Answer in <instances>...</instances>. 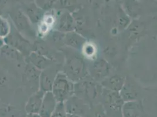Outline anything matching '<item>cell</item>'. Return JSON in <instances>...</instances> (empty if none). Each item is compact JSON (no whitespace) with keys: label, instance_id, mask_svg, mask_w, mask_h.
I'll use <instances>...</instances> for the list:
<instances>
[{"label":"cell","instance_id":"obj_14","mask_svg":"<svg viewBox=\"0 0 157 117\" xmlns=\"http://www.w3.org/2000/svg\"><path fill=\"white\" fill-rule=\"evenodd\" d=\"M65 43L76 49H80L85 44L86 40L78 33L71 32L67 33L66 36Z\"/></svg>","mask_w":157,"mask_h":117},{"label":"cell","instance_id":"obj_8","mask_svg":"<svg viewBox=\"0 0 157 117\" xmlns=\"http://www.w3.org/2000/svg\"><path fill=\"white\" fill-rule=\"evenodd\" d=\"M44 94L45 92L40 90L30 97L25 107L28 114H39Z\"/></svg>","mask_w":157,"mask_h":117},{"label":"cell","instance_id":"obj_18","mask_svg":"<svg viewBox=\"0 0 157 117\" xmlns=\"http://www.w3.org/2000/svg\"><path fill=\"white\" fill-rule=\"evenodd\" d=\"M9 29L7 21L0 18V36H6L9 32Z\"/></svg>","mask_w":157,"mask_h":117},{"label":"cell","instance_id":"obj_20","mask_svg":"<svg viewBox=\"0 0 157 117\" xmlns=\"http://www.w3.org/2000/svg\"><path fill=\"white\" fill-rule=\"evenodd\" d=\"M27 117H41L39 114H28Z\"/></svg>","mask_w":157,"mask_h":117},{"label":"cell","instance_id":"obj_17","mask_svg":"<svg viewBox=\"0 0 157 117\" xmlns=\"http://www.w3.org/2000/svg\"><path fill=\"white\" fill-rule=\"evenodd\" d=\"M51 117H67L64 103H58L56 108Z\"/></svg>","mask_w":157,"mask_h":117},{"label":"cell","instance_id":"obj_7","mask_svg":"<svg viewBox=\"0 0 157 117\" xmlns=\"http://www.w3.org/2000/svg\"><path fill=\"white\" fill-rule=\"evenodd\" d=\"M109 64L102 58L96 61L92 67V75L97 80L104 79L109 75Z\"/></svg>","mask_w":157,"mask_h":117},{"label":"cell","instance_id":"obj_9","mask_svg":"<svg viewBox=\"0 0 157 117\" xmlns=\"http://www.w3.org/2000/svg\"><path fill=\"white\" fill-rule=\"evenodd\" d=\"M75 26V21L70 13H65L60 17L57 25L59 31L67 33L71 32L74 30Z\"/></svg>","mask_w":157,"mask_h":117},{"label":"cell","instance_id":"obj_15","mask_svg":"<svg viewBox=\"0 0 157 117\" xmlns=\"http://www.w3.org/2000/svg\"><path fill=\"white\" fill-rule=\"evenodd\" d=\"M30 60L36 68L43 70L51 67L52 65V61L50 59L37 53H32L30 56Z\"/></svg>","mask_w":157,"mask_h":117},{"label":"cell","instance_id":"obj_10","mask_svg":"<svg viewBox=\"0 0 157 117\" xmlns=\"http://www.w3.org/2000/svg\"><path fill=\"white\" fill-rule=\"evenodd\" d=\"M125 80L124 77L120 76H114L105 78L102 83V85L105 89L111 91L120 92L124 85Z\"/></svg>","mask_w":157,"mask_h":117},{"label":"cell","instance_id":"obj_3","mask_svg":"<svg viewBox=\"0 0 157 117\" xmlns=\"http://www.w3.org/2000/svg\"><path fill=\"white\" fill-rule=\"evenodd\" d=\"M58 73V71L55 68L51 67L41 72L39 77L40 91L45 93L52 91L53 85Z\"/></svg>","mask_w":157,"mask_h":117},{"label":"cell","instance_id":"obj_2","mask_svg":"<svg viewBox=\"0 0 157 117\" xmlns=\"http://www.w3.org/2000/svg\"><path fill=\"white\" fill-rule=\"evenodd\" d=\"M52 92L57 103H64L74 93V84L63 73L59 72L55 79Z\"/></svg>","mask_w":157,"mask_h":117},{"label":"cell","instance_id":"obj_5","mask_svg":"<svg viewBox=\"0 0 157 117\" xmlns=\"http://www.w3.org/2000/svg\"><path fill=\"white\" fill-rule=\"evenodd\" d=\"M103 93L105 102L110 109L115 112H121V108L124 102L121 97L119 92L111 91L105 89Z\"/></svg>","mask_w":157,"mask_h":117},{"label":"cell","instance_id":"obj_21","mask_svg":"<svg viewBox=\"0 0 157 117\" xmlns=\"http://www.w3.org/2000/svg\"><path fill=\"white\" fill-rule=\"evenodd\" d=\"M67 117H83L81 115L77 114H67Z\"/></svg>","mask_w":157,"mask_h":117},{"label":"cell","instance_id":"obj_4","mask_svg":"<svg viewBox=\"0 0 157 117\" xmlns=\"http://www.w3.org/2000/svg\"><path fill=\"white\" fill-rule=\"evenodd\" d=\"M57 101L52 91L46 92L44 94L39 115L41 117H51L57 105Z\"/></svg>","mask_w":157,"mask_h":117},{"label":"cell","instance_id":"obj_19","mask_svg":"<svg viewBox=\"0 0 157 117\" xmlns=\"http://www.w3.org/2000/svg\"><path fill=\"white\" fill-rule=\"evenodd\" d=\"M94 52V48L93 46H85V53L86 55L88 56H92Z\"/></svg>","mask_w":157,"mask_h":117},{"label":"cell","instance_id":"obj_12","mask_svg":"<svg viewBox=\"0 0 157 117\" xmlns=\"http://www.w3.org/2000/svg\"><path fill=\"white\" fill-rule=\"evenodd\" d=\"M124 102L136 101L137 97V92L131 83L125 81L124 85L119 92Z\"/></svg>","mask_w":157,"mask_h":117},{"label":"cell","instance_id":"obj_1","mask_svg":"<svg viewBox=\"0 0 157 117\" xmlns=\"http://www.w3.org/2000/svg\"><path fill=\"white\" fill-rule=\"evenodd\" d=\"M72 82L83 81L88 74L84 58L78 54H72L66 58L63 72Z\"/></svg>","mask_w":157,"mask_h":117},{"label":"cell","instance_id":"obj_11","mask_svg":"<svg viewBox=\"0 0 157 117\" xmlns=\"http://www.w3.org/2000/svg\"><path fill=\"white\" fill-rule=\"evenodd\" d=\"M141 107L137 101L125 102L121 108L123 117H139L141 113Z\"/></svg>","mask_w":157,"mask_h":117},{"label":"cell","instance_id":"obj_16","mask_svg":"<svg viewBox=\"0 0 157 117\" xmlns=\"http://www.w3.org/2000/svg\"><path fill=\"white\" fill-rule=\"evenodd\" d=\"M30 19L33 22H38L43 17V12L41 9L36 6H32L27 11Z\"/></svg>","mask_w":157,"mask_h":117},{"label":"cell","instance_id":"obj_13","mask_svg":"<svg viewBox=\"0 0 157 117\" xmlns=\"http://www.w3.org/2000/svg\"><path fill=\"white\" fill-rule=\"evenodd\" d=\"M80 101L78 98L71 97L64 102L66 113L81 115V113L83 110V104Z\"/></svg>","mask_w":157,"mask_h":117},{"label":"cell","instance_id":"obj_6","mask_svg":"<svg viewBox=\"0 0 157 117\" xmlns=\"http://www.w3.org/2000/svg\"><path fill=\"white\" fill-rule=\"evenodd\" d=\"M74 92L78 97H94L96 94V86L89 81H80L74 85Z\"/></svg>","mask_w":157,"mask_h":117}]
</instances>
